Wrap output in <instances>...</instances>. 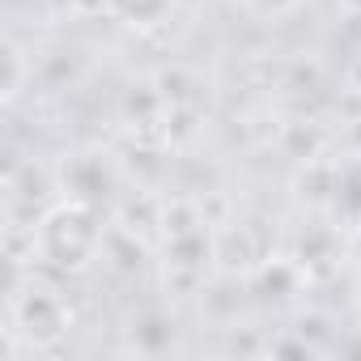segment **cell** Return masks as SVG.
I'll list each match as a JSON object with an SVG mask.
<instances>
[{
    "instance_id": "1",
    "label": "cell",
    "mask_w": 361,
    "mask_h": 361,
    "mask_svg": "<svg viewBox=\"0 0 361 361\" xmlns=\"http://www.w3.org/2000/svg\"><path fill=\"white\" fill-rule=\"evenodd\" d=\"M166 5L170 0H115V9L123 18H132V22H157L166 13Z\"/></svg>"
}]
</instances>
